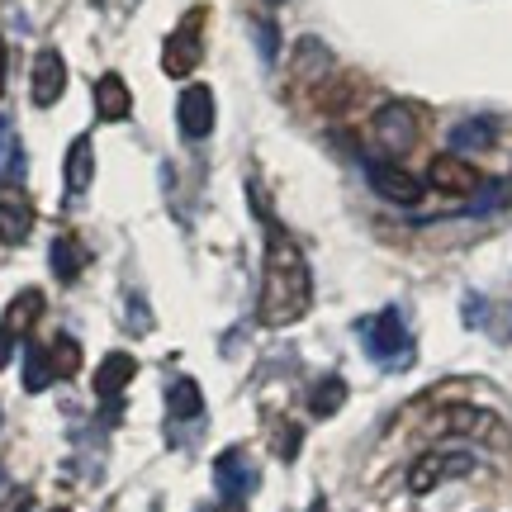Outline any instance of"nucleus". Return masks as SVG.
<instances>
[{"mask_svg":"<svg viewBox=\"0 0 512 512\" xmlns=\"http://www.w3.org/2000/svg\"><path fill=\"white\" fill-rule=\"evenodd\" d=\"M313 304V275L309 261L299 252V242L266 219V261H261V299H256V318L261 328H290L299 323Z\"/></svg>","mask_w":512,"mask_h":512,"instance_id":"1","label":"nucleus"},{"mask_svg":"<svg viewBox=\"0 0 512 512\" xmlns=\"http://www.w3.org/2000/svg\"><path fill=\"white\" fill-rule=\"evenodd\" d=\"M432 432H446V437H475V441H508V427L479 408V403H446L432 422Z\"/></svg>","mask_w":512,"mask_h":512,"instance_id":"2","label":"nucleus"},{"mask_svg":"<svg viewBox=\"0 0 512 512\" xmlns=\"http://www.w3.org/2000/svg\"><path fill=\"white\" fill-rule=\"evenodd\" d=\"M460 475H475V456L470 451H427L408 465V494H432L437 484Z\"/></svg>","mask_w":512,"mask_h":512,"instance_id":"3","label":"nucleus"},{"mask_svg":"<svg viewBox=\"0 0 512 512\" xmlns=\"http://www.w3.org/2000/svg\"><path fill=\"white\" fill-rule=\"evenodd\" d=\"M375 143L389 152V157H403L408 147L418 143V110L408 100H389L375 114Z\"/></svg>","mask_w":512,"mask_h":512,"instance_id":"4","label":"nucleus"},{"mask_svg":"<svg viewBox=\"0 0 512 512\" xmlns=\"http://www.w3.org/2000/svg\"><path fill=\"white\" fill-rule=\"evenodd\" d=\"M34 228V204L19 181H0V242H24Z\"/></svg>","mask_w":512,"mask_h":512,"instance_id":"5","label":"nucleus"},{"mask_svg":"<svg viewBox=\"0 0 512 512\" xmlns=\"http://www.w3.org/2000/svg\"><path fill=\"white\" fill-rule=\"evenodd\" d=\"M427 185L432 190H441V195H475L479 190V171L470 162H460L456 152H441V157H432V166H427Z\"/></svg>","mask_w":512,"mask_h":512,"instance_id":"6","label":"nucleus"},{"mask_svg":"<svg viewBox=\"0 0 512 512\" xmlns=\"http://www.w3.org/2000/svg\"><path fill=\"white\" fill-rule=\"evenodd\" d=\"M162 67H166V76H190L200 67V10L185 19V29H176V34L166 38Z\"/></svg>","mask_w":512,"mask_h":512,"instance_id":"7","label":"nucleus"},{"mask_svg":"<svg viewBox=\"0 0 512 512\" xmlns=\"http://www.w3.org/2000/svg\"><path fill=\"white\" fill-rule=\"evenodd\" d=\"M366 176L384 200H394V204H418L422 200V181L413 176V171H403L399 162H370Z\"/></svg>","mask_w":512,"mask_h":512,"instance_id":"8","label":"nucleus"},{"mask_svg":"<svg viewBox=\"0 0 512 512\" xmlns=\"http://www.w3.org/2000/svg\"><path fill=\"white\" fill-rule=\"evenodd\" d=\"M366 347H370V356H380V361H399L403 351H408V328H403L399 309H384L380 318H370Z\"/></svg>","mask_w":512,"mask_h":512,"instance_id":"9","label":"nucleus"},{"mask_svg":"<svg viewBox=\"0 0 512 512\" xmlns=\"http://www.w3.org/2000/svg\"><path fill=\"white\" fill-rule=\"evenodd\" d=\"M176 119H181L185 138H209V128H214V91L209 86H185Z\"/></svg>","mask_w":512,"mask_h":512,"instance_id":"10","label":"nucleus"},{"mask_svg":"<svg viewBox=\"0 0 512 512\" xmlns=\"http://www.w3.org/2000/svg\"><path fill=\"white\" fill-rule=\"evenodd\" d=\"M214 479H219V494H228V503H242L256 489V470L247 460V451H223L214 460Z\"/></svg>","mask_w":512,"mask_h":512,"instance_id":"11","label":"nucleus"},{"mask_svg":"<svg viewBox=\"0 0 512 512\" xmlns=\"http://www.w3.org/2000/svg\"><path fill=\"white\" fill-rule=\"evenodd\" d=\"M62 91H67V62H62L57 48H43L34 57V105L48 110V105L62 100Z\"/></svg>","mask_w":512,"mask_h":512,"instance_id":"12","label":"nucleus"},{"mask_svg":"<svg viewBox=\"0 0 512 512\" xmlns=\"http://www.w3.org/2000/svg\"><path fill=\"white\" fill-rule=\"evenodd\" d=\"M133 375H138V361H133L128 351H110V356H105V366L95 370V394H100V399H119V394H124V384L133 380Z\"/></svg>","mask_w":512,"mask_h":512,"instance_id":"13","label":"nucleus"},{"mask_svg":"<svg viewBox=\"0 0 512 512\" xmlns=\"http://www.w3.org/2000/svg\"><path fill=\"white\" fill-rule=\"evenodd\" d=\"M95 110L105 114V119H128L133 95H128V86H124V76L119 72H105L100 81H95Z\"/></svg>","mask_w":512,"mask_h":512,"instance_id":"14","label":"nucleus"},{"mask_svg":"<svg viewBox=\"0 0 512 512\" xmlns=\"http://www.w3.org/2000/svg\"><path fill=\"white\" fill-rule=\"evenodd\" d=\"M91 176H95V147H91V138H76L72 152H67V190L72 195L91 190Z\"/></svg>","mask_w":512,"mask_h":512,"instance_id":"15","label":"nucleus"},{"mask_svg":"<svg viewBox=\"0 0 512 512\" xmlns=\"http://www.w3.org/2000/svg\"><path fill=\"white\" fill-rule=\"evenodd\" d=\"M342 403H347V380H342V375H323V380L309 389L313 418H332V413H337Z\"/></svg>","mask_w":512,"mask_h":512,"instance_id":"16","label":"nucleus"},{"mask_svg":"<svg viewBox=\"0 0 512 512\" xmlns=\"http://www.w3.org/2000/svg\"><path fill=\"white\" fill-rule=\"evenodd\" d=\"M494 138H498L494 119H465V124L451 128V147L456 152H479V147H489Z\"/></svg>","mask_w":512,"mask_h":512,"instance_id":"17","label":"nucleus"},{"mask_svg":"<svg viewBox=\"0 0 512 512\" xmlns=\"http://www.w3.org/2000/svg\"><path fill=\"white\" fill-rule=\"evenodd\" d=\"M53 380H57L53 356H48L43 347H34V342H29V347H24V389H29V394H43V389H48Z\"/></svg>","mask_w":512,"mask_h":512,"instance_id":"18","label":"nucleus"},{"mask_svg":"<svg viewBox=\"0 0 512 512\" xmlns=\"http://www.w3.org/2000/svg\"><path fill=\"white\" fill-rule=\"evenodd\" d=\"M38 313H43V294H38V290H24L15 304L5 309V318H0V323H5L10 332H29L38 323Z\"/></svg>","mask_w":512,"mask_h":512,"instance_id":"19","label":"nucleus"},{"mask_svg":"<svg viewBox=\"0 0 512 512\" xmlns=\"http://www.w3.org/2000/svg\"><path fill=\"white\" fill-rule=\"evenodd\" d=\"M0 181H24V147L5 119H0Z\"/></svg>","mask_w":512,"mask_h":512,"instance_id":"20","label":"nucleus"},{"mask_svg":"<svg viewBox=\"0 0 512 512\" xmlns=\"http://www.w3.org/2000/svg\"><path fill=\"white\" fill-rule=\"evenodd\" d=\"M86 266V252H81V242L76 238H57L53 242V275L57 280H76Z\"/></svg>","mask_w":512,"mask_h":512,"instance_id":"21","label":"nucleus"},{"mask_svg":"<svg viewBox=\"0 0 512 512\" xmlns=\"http://www.w3.org/2000/svg\"><path fill=\"white\" fill-rule=\"evenodd\" d=\"M166 403H171V413H176V418H200L204 394H200V384L195 380H176L171 384V394H166Z\"/></svg>","mask_w":512,"mask_h":512,"instance_id":"22","label":"nucleus"},{"mask_svg":"<svg viewBox=\"0 0 512 512\" xmlns=\"http://www.w3.org/2000/svg\"><path fill=\"white\" fill-rule=\"evenodd\" d=\"M48 356H53V370H57V375H67V380H72L76 366H81V347H76L72 337H57Z\"/></svg>","mask_w":512,"mask_h":512,"instance_id":"23","label":"nucleus"},{"mask_svg":"<svg viewBox=\"0 0 512 512\" xmlns=\"http://www.w3.org/2000/svg\"><path fill=\"white\" fill-rule=\"evenodd\" d=\"M275 451H280V460H294V456H299V427L280 422V427H275Z\"/></svg>","mask_w":512,"mask_h":512,"instance_id":"24","label":"nucleus"},{"mask_svg":"<svg viewBox=\"0 0 512 512\" xmlns=\"http://www.w3.org/2000/svg\"><path fill=\"white\" fill-rule=\"evenodd\" d=\"M256 38H261V53H266V62H275V48H280V38H275V24H256Z\"/></svg>","mask_w":512,"mask_h":512,"instance_id":"25","label":"nucleus"},{"mask_svg":"<svg viewBox=\"0 0 512 512\" xmlns=\"http://www.w3.org/2000/svg\"><path fill=\"white\" fill-rule=\"evenodd\" d=\"M10 351H15V332H10L5 323H0V370L10 366Z\"/></svg>","mask_w":512,"mask_h":512,"instance_id":"26","label":"nucleus"},{"mask_svg":"<svg viewBox=\"0 0 512 512\" xmlns=\"http://www.w3.org/2000/svg\"><path fill=\"white\" fill-rule=\"evenodd\" d=\"M5 67H10V48H5V38H0V95H5Z\"/></svg>","mask_w":512,"mask_h":512,"instance_id":"27","label":"nucleus"},{"mask_svg":"<svg viewBox=\"0 0 512 512\" xmlns=\"http://www.w3.org/2000/svg\"><path fill=\"white\" fill-rule=\"evenodd\" d=\"M24 508H29V494H15V498H10V503H5L0 512H24Z\"/></svg>","mask_w":512,"mask_h":512,"instance_id":"28","label":"nucleus"},{"mask_svg":"<svg viewBox=\"0 0 512 512\" xmlns=\"http://www.w3.org/2000/svg\"><path fill=\"white\" fill-rule=\"evenodd\" d=\"M309 512H328V503H323V498H318V503H313V508Z\"/></svg>","mask_w":512,"mask_h":512,"instance_id":"29","label":"nucleus"},{"mask_svg":"<svg viewBox=\"0 0 512 512\" xmlns=\"http://www.w3.org/2000/svg\"><path fill=\"white\" fill-rule=\"evenodd\" d=\"M53 512H67V508H53Z\"/></svg>","mask_w":512,"mask_h":512,"instance_id":"30","label":"nucleus"}]
</instances>
